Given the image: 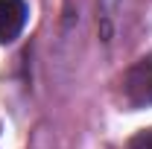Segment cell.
I'll return each instance as SVG.
<instances>
[{"label":"cell","instance_id":"3","mask_svg":"<svg viewBox=\"0 0 152 149\" xmlns=\"http://www.w3.org/2000/svg\"><path fill=\"white\" fill-rule=\"evenodd\" d=\"M126 149H152V129L137 131L132 140H129V146H126Z\"/></svg>","mask_w":152,"mask_h":149},{"label":"cell","instance_id":"1","mask_svg":"<svg viewBox=\"0 0 152 149\" xmlns=\"http://www.w3.org/2000/svg\"><path fill=\"white\" fill-rule=\"evenodd\" d=\"M123 96L132 108L152 105V56L140 58L137 64L129 67V73L123 79Z\"/></svg>","mask_w":152,"mask_h":149},{"label":"cell","instance_id":"2","mask_svg":"<svg viewBox=\"0 0 152 149\" xmlns=\"http://www.w3.org/2000/svg\"><path fill=\"white\" fill-rule=\"evenodd\" d=\"M26 23V3L23 0H0V44H9L20 35Z\"/></svg>","mask_w":152,"mask_h":149}]
</instances>
